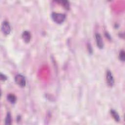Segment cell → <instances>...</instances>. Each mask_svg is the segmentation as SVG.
<instances>
[{"instance_id":"10","label":"cell","mask_w":125,"mask_h":125,"mask_svg":"<svg viewBox=\"0 0 125 125\" xmlns=\"http://www.w3.org/2000/svg\"><path fill=\"white\" fill-rule=\"evenodd\" d=\"M58 2L60 3L65 9H69V2L67 0H61L58 1Z\"/></svg>"},{"instance_id":"5","label":"cell","mask_w":125,"mask_h":125,"mask_svg":"<svg viewBox=\"0 0 125 125\" xmlns=\"http://www.w3.org/2000/svg\"><path fill=\"white\" fill-rule=\"evenodd\" d=\"M95 40L96 42V44L98 47L100 49H103L104 46L103 40L102 39V37H101V35L98 33H96L95 34Z\"/></svg>"},{"instance_id":"2","label":"cell","mask_w":125,"mask_h":125,"mask_svg":"<svg viewBox=\"0 0 125 125\" xmlns=\"http://www.w3.org/2000/svg\"><path fill=\"white\" fill-rule=\"evenodd\" d=\"M15 82L20 87H23L26 85V80L25 77L21 74H18L15 77Z\"/></svg>"},{"instance_id":"1","label":"cell","mask_w":125,"mask_h":125,"mask_svg":"<svg viewBox=\"0 0 125 125\" xmlns=\"http://www.w3.org/2000/svg\"><path fill=\"white\" fill-rule=\"evenodd\" d=\"M66 16L62 13L53 12L51 14V18L53 21L57 24H61L64 21Z\"/></svg>"},{"instance_id":"9","label":"cell","mask_w":125,"mask_h":125,"mask_svg":"<svg viewBox=\"0 0 125 125\" xmlns=\"http://www.w3.org/2000/svg\"><path fill=\"white\" fill-rule=\"evenodd\" d=\"M12 122V117L10 112H7L5 119V125H11Z\"/></svg>"},{"instance_id":"7","label":"cell","mask_w":125,"mask_h":125,"mask_svg":"<svg viewBox=\"0 0 125 125\" xmlns=\"http://www.w3.org/2000/svg\"><path fill=\"white\" fill-rule=\"evenodd\" d=\"M7 100L11 104H14L16 102L17 98L14 94L9 93L7 95Z\"/></svg>"},{"instance_id":"12","label":"cell","mask_w":125,"mask_h":125,"mask_svg":"<svg viewBox=\"0 0 125 125\" xmlns=\"http://www.w3.org/2000/svg\"><path fill=\"white\" fill-rule=\"evenodd\" d=\"M0 79H1V80L4 81L7 79V77L5 75H4L2 73H0Z\"/></svg>"},{"instance_id":"3","label":"cell","mask_w":125,"mask_h":125,"mask_svg":"<svg viewBox=\"0 0 125 125\" xmlns=\"http://www.w3.org/2000/svg\"><path fill=\"white\" fill-rule=\"evenodd\" d=\"M1 30L3 34L5 35H8L11 32V27L9 22L7 21H4L1 24Z\"/></svg>"},{"instance_id":"6","label":"cell","mask_w":125,"mask_h":125,"mask_svg":"<svg viewBox=\"0 0 125 125\" xmlns=\"http://www.w3.org/2000/svg\"><path fill=\"white\" fill-rule=\"evenodd\" d=\"M22 38L25 43H28L30 42L31 38L30 33L27 30L24 31L22 33Z\"/></svg>"},{"instance_id":"11","label":"cell","mask_w":125,"mask_h":125,"mask_svg":"<svg viewBox=\"0 0 125 125\" xmlns=\"http://www.w3.org/2000/svg\"><path fill=\"white\" fill-rule=\"evenodd\" d=\"M119 59L122 61L124 62L125 60V53L124 50H121L119 54Z\"/></svg>"},{"instance_id":"4","label":"cell","mask_w":125,"mask_h":125,"mask_svg":"<svg viewBox=\"0 0 125 125\" xmlns=\"http://www.w3.org/2000/svg\"><path fill=\"white\" fill-rule=\"evenodd\" d=\"M106 81L107 85L112 87L114 84V79L111 72L108 70L106 73Z\"/></svg>"},{"instance_id":"8","label":"cell","mask_w":125,"mask_h":125,"mask_svg":"<svg viewBox=\"0 0 125 125\" xmlns=\"http://www.w3.org/2000/svg\"><path fill=\"white\" fill-rule=\"evenodd\" d=\"M110 113H111V115L112 117L115 120L116 122H119L120 121V116L118 114V112L115 110L113 109H111L110 110Z\"/></svg>"}]
</instances>
